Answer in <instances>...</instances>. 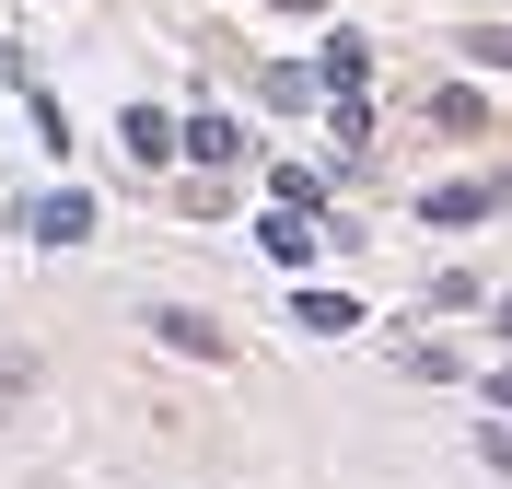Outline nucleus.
<instances>
[{
  "label": "nucleus",
  "instance_id": "obj_6",
  "mask_svg": "<svg viewBox=\"0 0 512 489\" xmlns=\"http://www.w3.org/2000/svg\"><path fill=\"white\" fill-rule=\"evenodd\" d=\"M268 257H280V268H303V257H315V210H291V198H280V222H268Z\"/></svg>",
  "mask_w": 512,
  "mask_h": 489
},
{
  "label": "nucleus",
  "instance_id": "obj_1",
  "mask_svg": "<svg viewBox=\"0 0 512 489\" xmlns=\"http://www.w3.org/2000/svg\"><path fill=\"white\" fill-rule=\"evenodd\" d=\"M152 338H163V350H187V361H222V350H233V338H222L210 315H175V303L152 315Z\"/></svg>",
  "mask_w": 512,
  "mask_h": 489
},
{
  "label": "nucleus",
  "instance_id": "obj_3",
  "mask_svg": "<svg viewBox=\"0 0 512 489\" xmlns=\"http://www.w3.org/2000/svg\"><path fill=\"white\" fill-rule=\"evenodd\" d=\"M489 210H512V175H489V187H443V198H431V222H489Z\"/></svg>",
  "mask_w": 512,
  "mask_h": 489
},
{
  "label": "nucleus",
  "instance_id": "obj_8",
  "mask_svg": "<svg viewBox=\"0 0 512 489\" xmlns=\"http://www.w3.org/2000/svg\"><path fill=\"white\" fill-rule=\"evenodd\" d=\"M361 70H373V47H361V35H326V82H338V94H361Z\"/></svg>",
  "mask_w": 512,
  "mask_h": 489
},
{
  "label": "nucleus",
  "instance_id": "obj_12",
  "mask_svg": "<svg viewBox=\"0 0 512 489\" xmlns=\"http://www.w3.org/2000/svg\"><path fill=\"white\" fill-rule=\"evenodd\" d=\"M489 326H501V338H512V292H501V303H489Z\"/></svg>",
  "mask_w": 512,
  "mask_h": 489
},
{
  "label": "nucleus",
  "instance_id": "obj_10",
  "mask_svg": "<svg viewBox=\"0 0 512 489\" xmlns=\"http://www.w3.org/2000/svg\"><path fill=\"white\" fill-rule=\"evenodd\" d=\"M466 47H478V70H512V24H478Z\"/></svg>",
  "mask_w": 512,
  "mask_h": 489
},
{
  "label": "nucleus",
  "instance_id": "obj_11",
  "mask_svg": "<svg viewBox=\"0 0 512 489\" xmlns=\"http://www.w3.org/2000/svg\"><path fill=\"white\" fill-rule=\"evenodd\" d=\"M489 408H512V373H489Z\"/></svg>",
  "mask_w": 512,
  "mask_h": 489
},
{
  "label": "nucleus",
  "instance_id": "obj_2",
  "mask_svg": "<svg viewBox=\"0 0 512 489\" xmlns=\"http://www.w3.org/2000/svg\"><path fill=\"white\" fill-rule=\"evenodd\" d=\"M117 140H128V163H163V152H175V117H163V105H128Z\"/></svg>",
  "mask_w": 512,
  "mask_h": 489
},
{
  "label": "nucleus",
  "instance_id": "obj_5",
  "mask_svg": "<svg viewBox=\"0 0 512 489\" xmlns=\"http://www.w3.org/2000/svg\"><path fill=\"white\" fill-rule=\"evenodd\" d=\"M35 233H47V245H82V233H94V198H47V210H35Z\"/></svg>",
  "mask_w": 512,
  "mask_h": 489
},
{
  "label": "nucleus",
  "instance_id": "obj_4",
  "mask_svg": "<svg viewBox=\"0 0 512 489\" xmlns=\"http://www.w3.org/2000/svg\"><path fill=\"white\" fill-rule=\"evenodd\" d=\"M175 140H187L198 163H245V129H233V117H175Z\"/></svg>",
  "mask_w": 512,
  "mask_h": 489
},
{
  "label": "nucleus",
  "instance_id": "obj_13",
  "mask_svg": "<svg viewBox=\"0 0 512 489\" xmlns=\"http://www.w3.org/2000/svg\"><path fill=\"white\" fill-rule=\"evenodd\" d=\"M268 12H326V0H268Z\"/></svg>",
  "mask_w": 512,
  "mask_h": 489
},
{
  "label": "nucleus",
  "instance_id": "obj_9",
  "mask_svg": "<svg viewBox=\"0 0 512 489\" xmlns=\"http://www.w3.org/2000/svg\"><path fill=\"white\" fill-rule=\"evenodd\" d=\"M24 396H35V361H24V350H0V420H12Z\"/></svg>",
  "mask_w": 512,
  "mask_h": 489
},
{
  "label": "nucleus",
  "instance_id": "obj_7",
  "mask_svg": "<svg viewBox=\"0 0 512 489\" xmlns=\"http://www.w3.org/2000/svg\"><path fill=\"white\" fill-rule=\"evenodd\" d=\"M291 315L315 326V338H350V326H361V303H350V292H303V303H291Z\"/></svg>",
  "mask_w": 512,
  "mask_h": 489
}]
</instances>
